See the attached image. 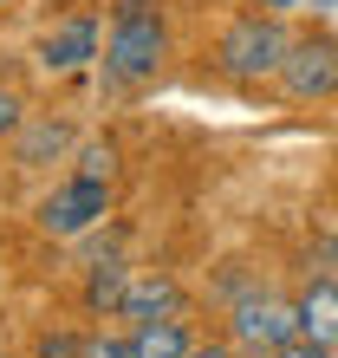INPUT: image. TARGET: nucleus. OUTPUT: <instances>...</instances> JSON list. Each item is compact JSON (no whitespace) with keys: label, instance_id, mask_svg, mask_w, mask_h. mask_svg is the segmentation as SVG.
<instances>
[{"label":"nucleus","instance_id":"nucleus-1","mask_svg":"<svg viewBox=\"0 0 338 358\" xmlns=\"http://www.w3.org/2000/svg\"><path fill=\"white\" fill-rule=\"evenodd\" d=\"M169 59V13L163 0H111V27H104V92H143Z\"/></svg>","mask_w":338,"mask_h":358},{"label":"nucleus","instance_id":"nucleus-2","mask_svg":"<svg viewBox=\"0 0 338 358\" xmlns=\"http://www.w3.org/2000/svg\"><path fill=\"white\" fill-rule=\"evenodd\" d=\"M286 52H293V33L280 13H235V20H221L208 59L228 85H267V78H280Z\"/></svg>","mask_w":338,"mask_h":358},{"label":"nucleus","instance_id":"nucleus-3","mask_svg":"<svg viewBox=\"0 0 338 358\" xmlns=\"http://www.w3.org/2000/svg\"><path fill=\"white\" fill-rule=\"evenodd\" d=\"M273 85H280L293 104H332L338 98V33L332 27L293 33V52H286V66H280Z\"/></svg>","mask_w":338,"mask_h":358},{"label":"nucleus","instance_id":"nucleus-4","mask_svg":"<svg viewBox=\"0 0 338 358\" xmlns=\"http://www.w3.org/2000/svg\"><path fill=\"white\" fill-rule=\"evenodd\" d=\"M111 215V182H98V176H66V182H52V196L33 208V222H39V235H52V241H78V235H91V228Z\"/></svg>","mask_w":338,"mask_h":358},{"label":"nucleus","instance_id":"nucleus-5","mask_svg":"<svg viewBox=\"0 0 338 358\" xmlns=\"http://www.w3.org/2000/svg\"><path fill=\"white\" fill-rule=\"evenodd\" d=\"M228 339L241 352H280V345L300 339V306L273 287H254L247 300L228 306Z\"/></svg>","mask_w":338,"mask_h":358},{"label":"nucleus","instance_id":"nucleus-6","mask_svg":"<svg viewBox=\"0 0 338 358\" xmlns=\"http://www.w3.org/2000/svg\"><path fill=\"white\" fill-rule=\"evenodd\" d=\"M66 150H78L72 117H27L13 131V170H46V163H59Z\"/></svg>","mask_w":338,"mask_h":358},{"label":"nucleus","instance_id":"nucleus-7","mask_svg":"<svg viewBox=\"0 0 338 358\" xmlns=\"http://www.w3.org/2000/svg\"><path fill=\"white\" fill-rule=\"evenodd\" d=\"M182 306H189L182 280H176V273H163V267H150V273H137V280H131V293H124V313H117V320H124V326H150V320L182 313Z\"/></svg>","mask_w":338,"mask_h":358},{"label":"nucleus","instance_id":"nucleus-8","mask_svg":"<svg viewBox=\"0 0 338 358\" xmlns=\"http://www.w3.org/2000/svg\"><path fill=\"white\" fill-rule=\"evenodd\" d=\"M293 306H300V339L338 352V280L332 273H306V287L293 293Z\"/></svg>","mask_w":338,"mask_h":358},{"label":"nucleus","instance_id":"nucleus-9","mask_svg":"<svg viewBox=\"0 0 338 358\" xmlns=\"http://www.w3.org/2000/svg\"><path fill=\"white\" fill-rule=\"evenodd\" d=\"M84 59H98V13H72L39 39V66L46 72H78Z\"/></svg>","mask_w":338,"mask_h":358},{"label":"nucleus","instance_id":"nucleus-10","mask_svg":"<svg viewBox=\"0 0 338 358\" xmlns=\"http://www.w3.org/2000/svg\"><path fill=\"white\" fill-rule=\"evenodd\" d=\"M137 339V358H189L202 339L196 326H189V313H169V320H150V326H131Z\"/></svg>","mask_w":338,"mask_h":358},{"label":"nucleus","instance_id":"nucleus-11","mask_svg":"<svg viewBox=\"0 0 338 358\" xmlns=\"http://www.w3.org/2000/svg\"><path fill=\"white\" fill-rule=\"evenodd\" d=\"M131 280H137V273L124 267L117 255H111V261H91V273H84V313H124Z\"/></svg>","mask_w":338,"mask_h":358},{"label":"nucleus","instance_id":"nucleus-12","mask_svg":"<svg viewBox=\"0 0 338 358\" xmlns=\"http://www.w3.org/2000/svg\"><path fill=\"white\" fill-rule=\"evenodd\" d=\"M78 176H98V182H111V176H117V143H111V137H91V143H78Z\"/></svg>","mask_w":338,"mask_h":358},{"label":"nucleus","instance_id":"nucleus-13","mask_svg":"<svg viewBox=\"0 0 338 358\" xmlns=\"http://www.w3.org/2000/svg\"><path fill=\"white\" fill-rule=\"evenodd\" d=\"M78 358H137V339H131V326L124 332H91L78 345Z\"/></svg>","mask_w":338,"mask_h":358},{"label":"nucleus","instance_id":"nucleus-14","mask_svg":"<svg viewBox=\"0 0 338 358\" xmlns=\"http://www.w3.org/2000/svg\"><path fill=\"white\" fill-rule=\"evenodd\" d=\"M20 124H27V104H20V92H13V85H0V137H13Z\"/></svg>","mask_w":338,"mask_h":358},{"label":"nucleus","instance_id":"nucleus-15","mask_svg":"<svg viewBox=\"0 0 338 358\" xmlns=\"http://www.w3.org/2000/svg\"><path fill=\"white\" fill-rule=\"evenodd\" d=\"M189 358H247V352H241L235 339H202V345L189 352Z\"/></svg>","mask_w":338,"mask_h":358},{"label":"nucleus","instance_id":"nucleus-16","mask_svg":"<svg viewBox=\"0 0 338 358\" xmlns=\"http://www.w3.org/2000/svg\"><path fill=\"white\" fill-rule=\"evenodd\" d=\"M273 358H338V352H325V345H312V339H293V345H280Z\"/></svg>","mask_w":338,"mask_h":358},{"label":"nucleus","instance_id":"nucleus-17","mask_svg":"<svg viewBox=\"0 0 338 358\" xmlns=\"http://www.w3.org/2000/svg\"><path fill=\"white\" fill-rule=\"evenodd\" d=\"M319 273H338V228L319 241Z\"/></svg>","mask_w":338,"mask_h":358},{"label":"nucleus","instance_id":"nucleus-18","mask_svg":"<svg viewBox=\"0 0 338 358\" xmlns=\"http://www.w3.org/2000/svg\"><path fill=\"white\" fill-rule=\"evenodd\" d=\"M286 7H293V0H267V13H286Z\"/></svg>","mask_w":338,"mask_h":358},{"label":"nucleus","instance_id":"nucleus-19","mask_svg":"<svg viewBox=\"0 0 338 358\" xmlns=\"http://www.w3.org/2000/svg\"><path fill=\"white\" fill-rule=\"evenodd\" d=\"M332 208H338V176H332Z\"/></svg>","mask_w":338,"mask_h":358},{"label":"nucleus","instance_id":"nucleus-20","mask_svg":"<svg viewBox=\"0 0 338 358\" xmlns=\"http://www.w3.org/2000/svg\"><path fill=\"white\" fill-rule=\"evenodd\" d=\"M332 280H338V273H332Z\"/></svg>","mask_w":338,"mask_h":358}]
</instances>
